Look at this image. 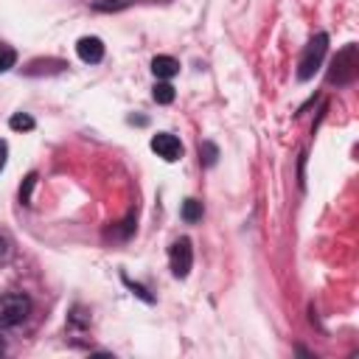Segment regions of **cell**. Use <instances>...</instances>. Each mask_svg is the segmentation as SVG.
<instances>
[{
    "label": "cell",
    "instance_id": "obj_1",
    "mask_svg": "<svg viewBox=\"0 0 359 359\" xmlns=\"http://www.w3.org/2000/svg\"><path fill=\"white\" fill-rule=\"evenodd\" d=\"M326 51H328V34H317V37L309 40V45H306V51L298 62V79L301 82H309L317 74L323 59H326Z\"/></svg>",
    "mask_w": 359,
    "mask_h": 359
},
{
    "label": "cell",
    "instance_id": "obj_2",
    "mask_svg": "<svg viewBox=\"0 0 359 359\" xmlns=\"http://www.w3.org/2000/svg\"><path fill=\"white\" fill-rule=\"evenodd\" d=\"M31 312V298L23 292H6L0 298V328L20 326Z\"/></svg>",
    "mask_w": 359,
    "mask_h": 359
},
{
    "label": "cell",
    "instance_id": "obj_3",
    "mask_svg": "<svg viewBox=\"0 0 359 359\" xmlns=\"http://www.w3.org/2000/svg\"><path fill=\"white\" fill-rule=\"evenodd\" d=\"M356 45H345L340 53H337V59H334V65H331V74H328V82L334 85H348V82H353V76H356Z\"/></svg>",
    "mask_w": 359,
    "mask_h": 359
},
{
    "label": "cell",
    "instance_id": "obj_4",
    "mask_svg": "<svg viewBox=\"0 0 359 359\" xmlns=\"http://www.w3.org/2000/svg\"><path fill=\"white\" fill-rule=\"evenodd\" d=\"M169 264H172V272L174 278H185L191 272V264H194V250H191V242L188 239H177L169 250Z\"/></svg>",
    "mask_w": 359,
    "mask_h": 359
},
{
    "label": "cell",
    "instance_id": "obj_5",
    "mask_svg": "<svg viewBox=\"0 0 359 359\" xmlns=\"http://www.w3.org/2000/svg\"><path fill=\"white\" fill-rule=\"evenodd\" d=\"M152 152H158V158H163L166 163H177L183 158V143L169 132H158L152 137Z\"/></svg>",
    "mask_w": 359,
    "mask_h": 359
},
{
    "label": "cell",
    "instance_id": "obj_6",
    "mask_svg": "<svg viewBox=\"0 0 359 359\" xmlns=\"http://www.w3.org/2000/svg\"><path fill=\"white\" fill-rule=\"evenodd\" d=\"M76 53H79L82 62L96 65V62L104 59V42H101L99 37H82V40L76 42Z\"/></svg>",
    "mask_w": 359,
    "mask_h": 359
},
{
    "label": "cell",
    "instance_id": "obj_7",
    "mask_svg": "<svg viewBox=\"0 0 359 359\" xmlns=\"http://www.w3.org/2000/svg\"><path fill=\"white\" fill-rule=\"evenodd\" d=\"M152 74L166 82V79H172V76L180 74V62L174 56H155L152 59Z\"/></svg>",
    "mask_w": 359,
    "mask_h": 359
},
{
    "label": "cell",
    "instance_id": "obj_8",
    "mask_svg": "<svg viewBox=\"0 0 359 359\" xmlns=\"http://www.w3.org/2000/svg\"><path fill=\"white\" fill-rule=\"evenodd\" d=\"M132 3V0H93V9L96 12H104V15H112V12H121Z\"/></svg>",
    "mask_w": 359,
    "mask_h": 359
},
{
    "label": "cell",
    "instance_id": "obj_9",
    "mask_svg": "<svg viewBox=\"0 0 359 359\" xmlns=\"http://www.w3.org/2000/svg\"><path fill=\"white\" fill-rule=\"evenodd\" d=\"M183 219L185 222H199L202 219V202L199 199H185L183 202Z\"/></svg>",
    "mask_w": 359,
    "mask_h": 359
},
{
    "label": "cell",
    "instance_id": "obj_10",
    "mask_svg": "<svg viewBox=\"0 0 359 359\" xmlns=\"http://www.w3.org/2000/svg\"><path fill=\"white\" fill-rule=\"evenodd\" d=\"M15 62H17L15 48H12V45H6V42H0V74H6L9 67H15Z\"/></svg>",
    "mask_w": 359,
    "mask_h": 359
},
{
    "label": "cell",
    "instance_id": "obj_11",
    "mask_svg": "<svg viewBox=\"0 0 359 359\" xmlns=\"http://www.w3.org/2000/svg\"><path fill=\"white\" fill-rule=\"evenodd\" d=\"M152 96H155L158 104H172L174 101V87L169 82H158L155 90H152Z\"/></svg>",
    "mask_w": 359,
    "mask_h": 359
},
{
    "label": "cell",
    "instance_id": "obj_12",
    "mask_svg": "<svg viewBox=\"0 0 359 359\" xmlns=\"http://www.w3.org/2000/svg\"><path fill=\"white\" fill-rule=\"evenodd\" d=\"M9 126H12L15 132H28V129H34V118L26 115V112H15V115L9 118Z\"/></svg>",
    "mask_w": 359,
    "mask_h": 359
},
{
    "label": "cell",
    "instance_id": "obj_13",
    "mask_svg": "<svg viewBox=\"0 0 359 359\" xmlns=\"http://www.w3.org/2000/svg\"><path fill=\"white\" fill-rule=\"evenodd\" d=\"M34 183H37V174H28L23 188H20V202L23 205H31V191H34Z\"/></svg>",
    "mask_w": 359,
    "mask_h": 359
},
{
    "label": "cell",
    "instance_id": "obj_14",
    "mask_svg": "<svg viewBox=\"0 0 359 359\" xmlns=\"http://www.w3.org/2000/svg\"><path fill=\"white\" fill-rule=\"evenodd\" d=\"M199 155H205V166H213V163H217V147H213V143H202V147H199Z\"/></svg>",
    "mask_w": 359,
    "mask_h": 359
},
{
    "label": "cell",
    "instance_id": "obj_15",
    "mask_svg": "<svg viewBox=\"0 0 359 359\" xmlns=\"http://www.w3.org/2000/svg\"><path fill=\"white\" fill-rule=\"evenodd\" d=\"M126 286H129V290H132L137 298H143L147 303H152V295H147V290H143V286H137V283H132V281H126Z\"/></svg>",
    "mask_w": 359,
    "mask_h": 359
},
{
    "label": "cell",
    "instance_id": "obj_16",
    "mask_svg": "<svg viewBox=\"0 0 359 359\" xmlns=\"http://www.w3.org/2000/svg\"><path fill=\"white\" fill-rule=\"evenodd\" d=\"M6 158H9V143H6V140H0V172L6 169Z\"/></svg>",
    "mask_w": 359,
    "mask_h": 359
},
{
    "label": "cell",
    "instance_id": "obj_17",
    "mask_svg": "<svg viewBox=\"0 0 359 359\" xmlns=\"http://www.w3.org/2000/svg\"><path fill=\"white\" fill-rule=\"evenodd\" d=\"M6 247H9V244H6V239L0 236V256H6Z\"/></svg>",
    "mask_w": 359,
    "mask_h": 359
},
{
    "label": "cell",
    "instance_id": "obj_18",
    "mask_svg": "<svg viewBox=\"0 0 359 359\" xmlns=\"http://www.w3.org/2000/svg\"><path fill=\"white\" fill-rule=\"evenodd\" d=\"M6 351V345H3V340H0V353H3Z\"/></svg>",
    "mask_w": 359,
    "mask_h": 359
}]
</instances>
